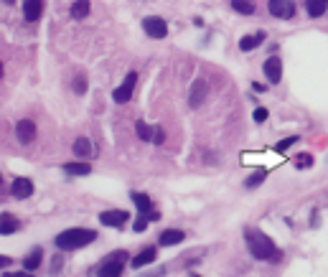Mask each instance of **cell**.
Here are the masks:
<instances>
[{"label":"cell","instance_id":"cell-1","mask_svg":"<svg viewBox=\"0 0 328 277\" xmlns=\"http://www.w3.org/2000/svg\"><path fill=\"white\" fill-rule=\"evenodd\" d=\"M244 239H247V249L255 259H262V262H277L282 254L280 249L275 247V242L270 239L267 234H262L260 229H244Z\"/></svg>","mask_w":328,"mask_h":277},{"label":"cell","instance_id":"cell-2","mask_svg":"<svg viewBox=\"0 0 328 277\" xmlns=\"http://www.w3.org/2000/svg\"><path fill=\"white\" fill-rule=\"evenodd\" d=\"M97 239V231L94 229H66L56 236V247L61 252H74V249H81Z\"/></svg>","mask_w":328,"mask_h":277},{"label":"cell","instance_id":"cell-3","mask_svg":"<svg viewBox=\"0 0 328 277\" xmlns=\"http://www.w3.org/2000/svg\"><path fill=\"white\" fill-rule=\"evenodd\" d=\"M143 31L153 38H166L168 36V23L160 16H145L143 18Z\"/></svg>","mask_w":328,"mask_h":277},{"label":"cell","instance_id":"cell-4","mask_svg":"<svg viewBox=\"0 0 328 277\" xmlns=\"http://www.w3.org/2000/svg\"><path fill=\"white\" fill-rule=\"evenodd\" d=\"M135 82H138V74H135V71H130V74L125 76V82H122V87H117V89L112 92V99H115L117 104H125V102H130V97H133V89H135Z\"/></svg>","mask_w":328,"mask_h":277},{"label":"cell","instance_id":"cell-5","mask_svg":"<svg viewBox=\"0 0 328 277\" xmlns=\"http://www.w3.org/2000/svg\"><path fill=\"white\" fill-rule=\"evenodd\" d=\"M206 97H209V84L203 82V79H196V82L191 84V92H188V102H191V107H193V109L201 107L203 102H206Z\"/></svg>","mask_w":328,"mask_h":277},{"label":"cell","instance_id":"cell-6","mask_svg":"<svg viewBox=\"0 0 328 277\" xmlns=\"http://www.w3.org/2000/svg\"><path fill=\"white\" fill-rule=\"evenodd\" d=\"M262 71L267 76V82L270 84H280V79H282V61L277 56H270L265 64H262Z\"/></svg>","mask_w":328,"mask_h":277},{"label":"cell","instance_id":"cell-7","mask_svg":"<svg viewBox=\"0 0 328 277\" xmlns=\"http://www.w3.org/2000/svg\"><path fill=\"white\" fill-rule=\"evenodd\" d=\"M99 221L107 224V226H122L130 221V214L122 211V209H110V211H102L99 214Z\"/></svg>","mask_w":328,"mask_h":277},{"label":"cell","instance_id":"cell-8","mask_svg":"<svg viewBox=\"0 0 328 277\" xmlns=\"http://www.w3.org/2000/svg\"><path fill=\"white\" fill-rule=\"evenodd\" d=\"M16 137H18V143H23V145L33 143V140H36V122H31V120L16 122Z\"/></svg>","mask_w":328,"mask_h":277},{"label":"cell","instance_id":"cell-9","mask_svg":"<svg viewBox=\"0 0 328 277\" xmlns=\"http://www.w3.org/2000/svg\"><path fill=\"white\" fill-rule=\"evenodd\" d=\"M125 264L128 262H122V259H112V257H107L102 264H99V274H104V277H117V274H122L125 272Z\"/></svg>","mask_w":328,"mask_h":277},{"label":"cell","instance_id":"cell-10","mask_svg":"<svg viewBox=\"0 0 328 277\" xmlns=\"http://www.w3.org/2000/svg\"><path fill=\"white\" fill-rule=\"evenodd\" d=\"M183 239H186V234H183L181 229H166V231H160L158 244H160V247H176V244H181Z\"/></svg>","mask_w":328,"mask_h":277},{"label":"cell","instance_id":"cell-11","mask_svg":"<svg viewBox=\"0 0 328 277\" xmlns=\"http://www.w3.org/2000/svg\"><path fill=\"white\" fill-rule=\"evenodd\" d=\"M41 13H44V0H26L23 3V18L28 23H36L41 18Z\"/></svg>","mask_w":328,"mask_h":277},{"label":"cell","instance_id":"cell-12","mask_svg":"<svg viewBox=\"0 0 328 277\" xmlns=\"http://www.w3.org/2000/svg\"><path fill=\"white\" fill-rule=\"evenodd\" d=\"M11 193L16 196V199H28V196L33 193V181L31 178H16L13 186H11Z\"/></svg>","mask_w":328,"mask_h":277},{"label":"cell","instance_id":"cell-13","mask_svg":"<svg viewBox=\"0 0 328 277\" xmlns=\"http://www.w3.org/2000/svg\"><path fill=\"white\" fill-rule=\"evenodd\" d=\"M155 257H158V249H155V247H145L140 254H135V257H133V267H135V269H140V267H145V264H153V262H155Z\"/></svg>","mask_w":328,"mask_h":277},{"label":"cell","instance_id":"cell-14","mask_svg":"<svg viewBox=\"0 0 328 277\" xmlns=\"http://www.w3.org/2000/svg\"><path fill=\"white\" fill-rule=\"evenodd\" d=\"M21 229V221H18V216H13V214H3V219H0V234H13V231H18Z\"/></svg>","mask_w":328,"mask_h":277},{"label":"cell","instance_id":"cell-15","mask_svg":"<svg viewBox=\"0 0 328 277\" xmlns=\"http://www.w3.org/2000/svg\"><path fill=\"white\" fill-rule=\"evenodd\" d=\"M41 259H44V249H41V247H33L31 254L23 259V269H26V272H33V269L41 264Z\"/></svg>","mask_w":328,"mask_h":277},{"label":"cell","instance_id":"cell-16","mask_svg":"<svg viewBox=\"0 0 328 277\" xmlns=\"http://www.w3.org/2000/svg\"><path fill=\"white\" fill-rule=\"evenodd\" d=\"M328 8V0H305V13L310 18H320Z\"/></svg>","mask_w":328,"mask_h":277},{"label":"cell","instance_id":"cell-17","mask_svg":"<svg viewBox=\"0 0 328 277\" xmlns=\"http://www.w3.org/2000/svg\"><path fill=\"white\" fill-rule=\"evenodd\" d=\"M133 204L138 206V211L140 214H145V211H153V201H150V196L148 193H140V191H133Z\"/></svg>","mask_w":328,"mask_h":277},{"label":"cell","instance_id":"cell-18","mask_svg":"<svg viewBox=\"0 0 328 277\" xmlns=\"http://www.w3.org/2000/svg\"><path fill=\"white\" fill-rule=\"evenodd\" d=\"M71 150H74L76 158H89V155H92V143H89L87 137H76L74 145H71Z\"/></svg>","mask_w":328,"mask_h":277},{"label":"cell","instance_id":"cell-19","mask_svg":"<svg viewBox=\"0 0 328 277\" xmlns=\"http://www.w3.org/2000/svg\"><path fill=\"white\" fill-rule=\"evenodd\" d=\"M262 41H265V33H262V31L255 33V36H244L242 41H239V49H242V51H252V49H257Z\"/></svg>","mask_w":328,"mask_h":277},{"label":"cell","instance_id":"cell-20","mask_svg":"<svg viewBox=\"0 0 328 277\" xmlns=\"http://www.w3.org/2000/svg\"><path fill=\"white\" fill-rule=\"evenodd\" d=\"M89 11H92L89 0H74V6H71V18L81 21V18H87V16H89Z\"/></svg>","mask_w":328,"mask_h":277},{"label":"cell","instance_id":"cell-21","mask_svg":"<svg viewBox=\"0 0 328 277\" xmlns=\"http://www.w3.org/2000/svg\"><path fill=\"white\" fill-rule=\"evenodd\" d=\"M64 173H66V176H89V173H92V166H89V163H66V166H64Z\"/></svg>","mask_w":328,"mask_h":277},{"label":"cell","instance_id":"cell-22","mask_svg":"<svg viewBox=\"0 0 328 277\" xmlns=\"http://www.w3.org/2000/svg\"><path fill=\"white\" fill-rule=\"evenodd\" d=\"M285 8H288V0H267V11L275 18H285Z\"/></svg>","mask_w":328,"mask_h":277},{"label":"cell","instance_id":"cell-23","mask_svg":"<svg viewBox=\"0 0 328 277\" xmlns=\"http://www.w3.org/2000/svg\"><path fill=\"white\" fill-rule=\"evenodd\" d=\"M232 8L242 16H252L255 13V3L252 0H232Z\"/></svg>","mask_w":328,"mask_h":277},{"label":"cell","instance_id":"cell-24","mask_svg":"<svg viewBox=\"0 0 328 277\" xmlns=\"http://www.w3.org/2000/svg\"><path fill=\"white\" fill-rule=\"evenodd\" d=\"M135 132H138V137H140L143 143H150V140H153V127H150L148 122H143V120L135 122Z\"/></svg>","mask_w":328,"mask_h":277},{"label":"cell","instance_id":"cell-25","mask_svg":"<svg viewBox=\"0 0 328 277\" xmlns=\"http://www.w3.org/2000/svg\"><path fill=\"white\" fill-rule=\"evenodd\" d=\"M155 219H158V214H155V211H145V214H143V216L133 224V229H135V231H145V229H148V221H155Z\"/></svg>","mask_w":328,"mask_h":277},{"label":"cell","instance_id":"cell-26","mask_svg":"<svg viewBox=\"0 0 328 277\" xmlns=\"http://www.w3.org/2000/svg\"><path fill=\"white\" fill-rule=\"evenodd\" d=\"M310 166H313V155H310V153H300V155H295V168L305 171V168H310Z\"/></svg>","mask_w":328,"mask_h":277},{"label":"cell","instance_id":"cell-27","mask_svg":"<svg viewBox=\"0 0 328 277\" xmlns=\"http://www.w3.org/2000/svg\"><path fill=\"white\" fill-rule=\"evenodd\" d=\"M265 176H267V171H255L247 181H244V186H247V188H257V186L265 181Z\"/></svg>","mask_w":328,"mask_h":277},{"label":"cell","instance_id":"cell-28","mask_svg":"<svg viewBox=\"0 0 328 277\" xmlns=\"http://www.w3.org/2000/svg\"><path fill=\"white\" fill-rule=\"evenodd\" d=\"M74 92H76V94H84V92H87V79H84V76H76V79H74Z\"/></svg>","mask_w":328,"mask_h":277},{"label":"cell","instance_id":"cell-29","mask_svg":"<svg viewBox=\"0 0 328 277\" xmlns=\"http://www.w3.org/2000/svg\"><path fill=\"white\" fill-rule=\"evenodd\" d=\"M293 143H298V135H293V137H285V140H280V143H277V150H280V153H285V150H288V148H290Z\"/></svg>","mask_w":328,"mask_h":277},{"label":"cell","instance_id":"cell-30","mask_svg":"<svg viewBox=\"0 0 328 277\" xmlns=\"http://www.w3.org/2000/svg\"><path fill=\"white\" fill-rule=\"evenodd\" d=\"M252 117H255V122H265V120H267V109H265V107H257Z\"/></svg>","mask_w":328,"mask_h":277},{"label":"cell","instance_id":"cell-31","mask_svg":"<svg viewBox=\"0 0 328 277\" xmlns=\"http://www.w3.org/2000/svg\"><path fill=\"white\" fill-rule=\"evenodd\" d=\"M163 140H166V135H163L160 127H155V130H153V143H155V145H163Z\"/></svg>","mask_w":328,"mask_h":277},{"label":"cell","instance_id":"cell-32","mask_svg":"<svg viewBox=\"0 0 328 277\" xmlns=\"http://www.w3.org/2000/svg\"><path fill=\"white\" fill-rule=\"evenodd\" d=\"M295 16V3L293 0H288V8H285V18H293Z\"/></svg>","mask_w":328,"mask_h":277},{"label":"cell","instance_id":"cell-33","mask_svg":"<svg viewBox=\"0 0 328 277\" xmlns=\"http://www.w3.org/2000/svg\"><path fill=\"white\" fill-rule=\"evenodd\" d=\"M51 269H54V272L61 269V257H54V259H51Z\"/></svg>","mask_w":328,"mask_h":277},{"label":"cell","instance_id":"cell-34","mask_svg":"<svg viewBox=\"0 0 328 277\" xmlns=\"http://www.w3.org/2000/svg\"><path fill=\"white\" fill-rule=\"evenodd\" d=\"M11 262H13V259H11V257H0V264H3V269H6V267H8V264H11Z\"/></svg>","mask_w":328,"mask_h":277},{"label":"cell","instance_id":"cell-35","mask_svg":"<svg viewBox=\"0 0 328 277\" xmlns=\"http://www.w3.org/2000/svg\"><path fill=\"white\" fill-rule=\"evenodd\" d=\"M6 3H8V6H11V3H13V0H6Z\"/></svg>","mask_w":328,"mask_h":277}]
</instances>
